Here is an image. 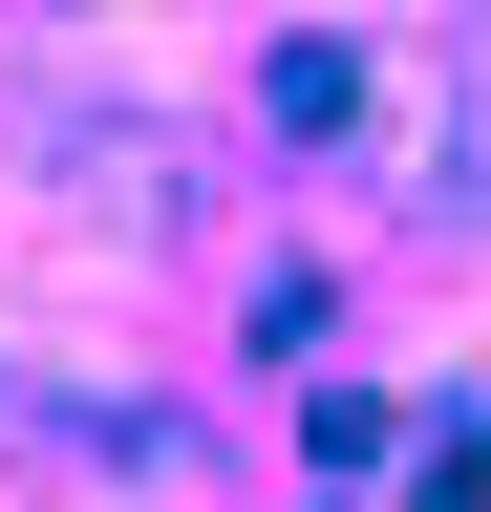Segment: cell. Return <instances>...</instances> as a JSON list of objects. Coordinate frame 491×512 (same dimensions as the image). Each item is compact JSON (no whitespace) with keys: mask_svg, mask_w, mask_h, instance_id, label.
I'll list each match as a JSON object with an SVG mask.
<instances>
[{"mask_svg":"<svg viewBox=\"0 0 491 512\" xmlns=\"http://www.w3.org/2000/svg\"><path fill=\"white\" fill-rule=\"evenodd\" d=\"M43 171H86V192H129V214H171V128H129V107H43Z\"/></svg>","mask_w":491,"mask_h":512,"instance_id":"6da1fadb","label":"cell"}]
</instances>
